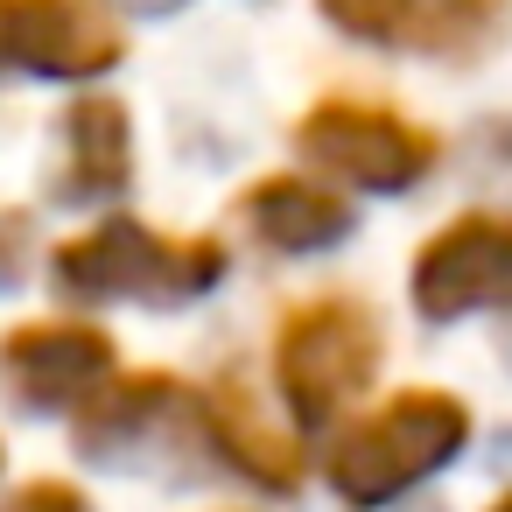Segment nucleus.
I'll return each mask as SVG.
<instances>
[{"instance_id": "obj_14", "label": "nucleus", "mask_w": 512, "mask_h": 512, "mask_svg": "<svg viewBox=\"0 0 512 512\" xmlns=\"http://www.w3.org/2000/svg\"><path fill=\"white\" fill-rule=\"evenodd\" d=\"M29 232H36L29 211H0V288L22 281V267H29Z\"/></svg>"}, {"instance_id": "obj_5", "label": "nucleus", "mask_w": 512, "mask_h": 512, "mask_svg": "<svg viewBox=\"0 0 512 512\" xmlns=\"http://www.w3.org/2000/svg\"><path fill=\"white\" fill-rule=\"evenodd\" d=\"M421 323H463L477 309H512V211H463L421 239L407 267Z\"/></svg>"}, {"instance_id": "obj_11", "label": "nucleus", "mask_w": 512, "mask_h": 512, "mask_svg": "<svg viewBox=\"0 0 512 512\" xmlns=\"http://www.w3.org/2000/svg\"><path fill=\"white\" fill-rule=\"evenodd\" d=\"M232 218L274 253H323V246H344L358 232V211L309 176H253L232 197Z\"/></svg>"}, {"instance_id": "obj_9", "label": "nucleus", "mask_w": 512, "mask_h": 512, "mask_svg": "<svg viewBox=\"0 0 512 512\" xmlns=\"http://www.w3.org/2000/svg\"><path fill=\"white\" fill-rule=\"evenodd\" d=\"M190 414H197V393H190L176 372H127V379H106V386L78 407L71 442H78V456H92V463H127V456H141L162 428H176V421H190Z\"/></svg>"}, {"instance_id": "obj_8", "label": "nucleus", "mask_w": 512, "mask_h": 512, "mask_svg": "<svg viewBox=\"0 0 512 512\" xmlns=\"http://www.w3.org/2000/svg\"><path fill=\"white\" fill-rule=\"evenodd\" d=\"M330 29L400 57H477L498 36V0H316Z\"/></svg>"}, {"instance_id": "obj_15", "label": "nucleus", "mask_w": 512, "mask_h": 512, "mask_svg": "<svg viewBox=\"0 0 512 512\" xmlns=\"http://www.w3.org/2000/svg\"><path fill=\"white\" fill-rule=\"evenodd\" d=\"M127 8H141V15H169V8H183V0H127Z\"/></svg>"}, {"instance_id": "obj_2", "label": "nucleus", "mask_w": 512, "mask_h": 512, "mask_svg": "<svg viewBox=\"0 0 512 512\" xmlns=\"http://www.w3.org/2000/svg\"><path fill=\"white\" fill-rule=\"evenodd\" d=\"M64 295L85 302H197L225 281V246L211 232H155L141 218H106L57 246Z\"/></svg>"}, {"instance_id": "obj_1", "label": "nucleus", "mask_w": 512, "mask_h": 512, "mask_svg": "<svg viewBox=\"0 0 512 512\" xmlns=\"http://www.w3.org/2000/svg\"><path fill=\"white\" fill-rule=\"evenodd\" d=\"M470 442V407L442 386H400L386 393L365 421H351L330 456H323V477L344 505L358 512H379L393 505L400 491H414L421 477H435L442 463H456Z\"/></svg>"}, {"instance_id": "obj_4", "label": "nucleus", "mask_w": 512, "mask_h": 512, "mask_svg": "<svg viewBox=\"0 0 512 512\" xmlns=\"http://www.w3.org/2000/svg\"><path fill=\"white\" fill-rule=\"evenodd\" d=\"M295 155L351 190H379V197H400L414 190L435 162H442V141L407 120L400 106H372V99H316L302 120H295Z\"/></svg>"}, {"instance_id": "obj_13", "label": "nucleus", "mask_w": 512, "mask_h": 512, "mask_svg": "<svg viewBox=\"0 0 512 512\" xmlns=\"http://www.w3.org/2000/svg\"><path fill=\"white\" fill-rule=\"evenodd\" d=\"M0 512H92V498H85L71 477H29Z\"/></svg>"}, {"instance_id": "obj_6", "label": "nucleus", "mask_w": 512, "mask_h": 512, "mask_svg": "<svg viewBox=\"0 0 512 512\" xmlns=\"http://www.w3.org/2000/svg\"><path fill=\"white\" fill-rule=\"evenodd\" d=\"M113 379V337L99 323L78 316H36L0 337V393L22 414H50V407H85L99 386Z\"/></svg>"}, {"instance_id": "obj_7", "label": "nucleus", "mask_w": 512, "mask_h": 512, "mask_svg": "<svg viewBox=\"0 0 512 512\" xmlns=\"http://www.w3.org/2000/svg\"><path fill=\"white\" fill-rule=\"evenodd\" d=\"M127 36L92 0H0V78H99Z\"/></svg>"}, {"instance_id": "obj_3", "label": "nucleus", "mask_w": 512, "mask_h": 512, "mask_svg": "<svg viewBox=\"0 0 512 512\" xmlns=\"http://www.w3.org/2000/svg\"><path fill=\"white\" fill-rule=\"evenodd\" d=\"M379 316L358 295H316L281 316L274 337V386L302 428H323L379 379Z\"/></svg>"}, {"instance_id": "obj_16", "label": "nucleus", "mask_w": 512, "mask_h": 512, "mask_svg": "<svg viewBox=\"0 0 512 512\" xmlns=\"http://www.w3.org/2000/svg\"><path fill=\"white\" fill-rule=\"evenodd\" d=\"M484 512H512V491H498V498H491V505H484Z\"/></svg>"}, {"instance_id": "obj_10", "label": "nucleus", "mask_w": 512, "mask_h": 512, "mask_svg": "<svg viewBox=\"0 0 512 512\" xmlns=\"http://www.w3.org/2000/svg\"><path fill=\"white\" fill-rule=\"evenodd\" d=\"M197 435H204V449H211L218 463H232L246 484H260V491H274V498L302 491V442L267 421V407L246 393V379H211V386L197 393Z\"/></svg>"}, {"instance_id": "obj_12", "label": "nucleus", "mask_w": 512, "mask_h": 512, "mask_svg": "<svg viewBox=\"0 0 512 512\" xmlns=\"http://www.w3.org/2000/svg\"><path fill=\"white\" fill-rule=\"evenodd\" d=\"M64 204H92V197H113L134 183V127H127V106L113 92H85L71 113H64Z\"/></svg>"}]
</instances>
